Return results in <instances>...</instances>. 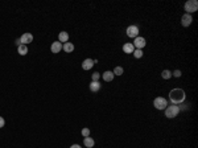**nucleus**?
Returning <instances> with one entry per match:
<instances>
[{"label": "nucleus", "instance_id": "nucleus-1", "mask_svg": "<svg viewBox=\"0 0 198 148\" xmlns=\"http://www.w3.org/2000/svg\"><path fill=\"white\" fill-rule=\"evenodd\" d=\"M185 98H186V95H185V91L182 90V89H172L171 91H169V101L172 102V104H181L184 103Z\"/></svg>", "mask_w": 198, "mask_h": 148}, {"label": "nucleus", "instance_id": "nucleus-2", "mask_svg": "<svg viewBox=\"0 0 198 148\" xmlns=\"http://www.w3.org/2000/svg\"><path fill=\"white\" fill-rule=\"evenodd\" d=\"M164 111H165V116H166V118H169V119L176 118V116L180 114V109H178V106H177V104H168V106H166V109H165Z\"/></svg>", "mask_w": 198, "mask_h": 148}, {"label": "nucleus", "instance_id": "nucleus-3", "mask_svg": "<svg viewBox=\"0 0 198 148\" xmlns=\"http://www.w3.org/2000/svg\"><path fill=\"white\" fill-rule=\"evenodd\" d=\"M184 8L186 11V13H189V15L194 13V12L198 11V1L197 0H187L186 3H185Z\"/></svg>", "mask_w": 198, "mask_h": 148}, {"label": "nucleus", "instance_id": "nucleus-4", "mask_svg": "<svg viewBox=\"0 0 198 148\" xmlns=\"http://www.w3.org/2000/svg\"><path fill=\"white\" fill-rule=\"evenodd\" d=\"M153 106H154V109H157V110H165L166 106H168V101H166L164 97H157L153 101Z\"/></svg>", "mask_w": 198, "mask_h": 148}, {"label": "nucleus", "instance_id": "nucleus-5", "mask_svg": "<svg viewBox=\"0 0 198 148\" xmlns=\"http://www.w3.org/2000/svg\"><path fill=\"white\" fill-rule=\"evenodd\" d=\"M126 33H127L128 37H131V39H136V37L139 36V27L138 25H129V27H127Z\"/></svg>", "mask_w": 198, "mask_h": 148}, {"label": "nucleus", "instance_id": "nucleus-6", "mask_svg": "<svg viewBox=\"0 0 198 148\" xmlns=\"http://www.w3.org/2000/svg\"><path fill=\"white\" fill-rule=\"evenodd\" d=\"M133 47H135V49H141L143 50V48L147 45V41L144 37H141V36H138L136 39H133Z\"/></svg>", "mask_w": 198, "mask_h": 148}, {"label": "nucleus", "instance_id": "nucleus-7", "mask_svg": "<svg viewBox=\"0 0 198 148\" xmlns=\"http://www.w3.org/2000/svg\"><path fill=\"white\" fill-rule=\"evenodd\" d=\"M20 41H21V44L22 45H28V44H30V42L33 41V35L32 33H24V35L20 37Z\"/></svg>", "mask_w": 198, "mask_h": 148}, {"label": "nucleus", "instance_id": "nucleus-8", "mask_svg": "<svg viewBox=\"0 0 198 148\" xmlns=\"http://www.w3.org/2000/svg\"><path fill=\"white\" fill-rule=\"evenodd\" d=\"M96 63V60H91V58H86L85 61L82 62V69L83 70H90V69H93V66Z\"/></svg>", "mask_w": 198, "mask_h": 148}, {"label": "nucleus", "instance_id": "nucleus-9", "mask_svg": "<svg viewBox=\"0 0 198 148\" xmlns=\"http://www.w3.org/2000/svg\"><path fill=\"white\" fill-rule=\"evenodd\" d=\"M192 23H193L192 15H189V13L182 15V17H181V24H182V27H189Z\"/></svg>", "mask_w": 198, "mask_h": 148}, {"label": "nucleus", "instance_id": "nucleus-10", "mask_svg": "<svg viewBox=\"0 0 198 148\" xmlns=\"http://www.w3.org/2000/svg\"><path fill=\"white\" fill-rule=\"evenodd\" d=\"M62 45L60 41H54L52 44V47H50V50H52V53H54V54H57V53H60L61 50H62Z\"/></svg>", "mask_w": 198, "mask_h": 148}, {"label": "nucleus", "instance_id": "nucleus-11", "mask_svg": "<svg viewBox=\"0 0 198 148\" xmlns=\"http://www.w3.org/2000/svg\"><path fill=\"white\" fill-rule=\"evenodd\" d=\"M133 50H135V47H133V44H132V42H127V44L123 45V52L127 53V54H132V53H133Z\"/></svg>", "mask_w": 198, "mask_h": 148}, {"label": "nucleus", "instance_id": "nucleus-12", "mask_svg": "<svg viewBox=\"0 0 198 148\" xmlns=\"http://www.w3.org/2000/svg\"><path fill=\"white\" fill-rule=\"evenodd\" d=\"M67 40H69V33L65 32V30H62V32H60V35H58V41L61 42V44H65V42H67Z\"/></svg>", "mask_w": 198, "mask_h": 148}, {"label": "nucleus", "instance_id": "nucleus-13", "mask_svg": "<svg viewBox=\"0 0 198 148\" xmlns=\"http://www.w3.org/2000/svg\"><path fill=\"white\" fill-rule=\"evenodd\" d=\"M83 144H85V147H87V148H93L94 145H95V140L90 136L83 137Z\"/></svg>", "mask_w": 198, "mask_h": 148}, {"label": "nucleus", "instance_id": "nucleus-14", "mask_svg": "<svg viewBox=\"0 0 198 148\" xmlns=\"http://www.w3.org/2000/svg\"><path fill=\"white\" fill-rule=\"evenodd\" d=\"M103 80L106 81V82H111V81L114 80V78H115V75H114V73L112 71H110V70H107V71H105V73H103Z\"/></svg>", "mask_w": 198, "mask_h": 148}, {"label": "nucleus", "instance_id": "nucleus-15", "mask_svg": "<svg viewBox=\"0 0 198 148\" xmlns=\"http://www.w3.org/2000/svg\"><path fill=\"white\" fill-rule=\"evenodd\" d=\"M90 90L93 91V93H96V91L100 90V83H99V81H91Z\"/></svg>", "mask_w": 198, "mask_h": 148}, {"label": "nucleus", "instance_id": "nucleus-16", "mask_svg": "<svg viewBox=\"0 0 198 148\" xmlns=\"http://www.w3.org/2000/svg\"><path fill=\"white\" fill-rule=\"evenodd\" d=\"M62 49L65 50L66 53H72V52H74V44H72V42H65V44L62 45Z\"/></svg>", "mask_w": 198, "mask_h": 148}, {"label": "nucleus", "instance_id": "nucleus-17", "mask_svg": "<svg viewBox=\"0 0 198 148\" xmlns=\"http://www.w3.org/2000/svg\"><path fill=\"white\" fill-rule=\"evenodd\" d=\"M17 52H19L20 56H25L28 53V47L27 45H20V47H17Z\"/></svg>", "mask_w": 198, "mask_h": 148}, {"label": "nucleus", "instance_id": "nucleus-18", "mask_svg": "<svg viewBox=\"0 0 198 148\" xmlns=\"http://www.w3.org/2000/svg\"><path fill=\"white\" fill-rule=\"evenodd\" d=\"M161 77L164 78V80H171V78H172V71L168 70V69H165V70H162Z\"/></svg>", "mask_w": 198, "mask_h": 148}, {"label": "nucleus", "instance_id": "nucleus-19", "mask_svg": "<svg viewBox=\"0 0 198 148\" xmlns=\"http://www.w3.org/2000/svg\"><path fill=\"white\" fill-rule=\"evenodd\" d=\"M112 73H114V75H118L119 77V75H121V74L124 73V69L121 68V66H116V68L112 70Z\"/></svg>", "mask_w": 198, "mask_h": 148}, {"label": "nucleus", "instance_id": "nucleus-20", "mask_svg": "<svg viewBox=\"0 0 198 148\" xmlns=\"http://www.w3.org/2000/svg\"><path fill=\"white\" fill-rule=\"evenodd\" d=\"M132 54H133V57H135V58H141L144 53H143V50H141V49H135Z\"/></svg>", "mask_w": 198, "mask_h": 148}, {"label": "nucleus", "instance_id": "nucleus-21", "mask_svg": "<svg viewBox=\"0 0 198 148\" xmlns=\"http://www.w3.org/2000/svg\"><path fill=\"white\" fill-rule=\"evenodd\" d=\"M82 136H83V137H87V136H90V128H87V127H85V128L82 130Z\"/></svg>", "mask_w": 198, "mask_h": 148}, {"label": "nucleus", "instance_id": "nucleus-22", "mask_svg": "<svg viewBox=\"0 0 198 148\" xmlns=\"http://www.w3.org/2000/svg\"><path fill=\"white\" fill-rule=\"evenodd\" d=\"M182 75V73H181V70H174L173 73H172V77H177V78H180Z\"/></svg>", "mask_w": 198, "mask_h": 148}, {"label": "nucleus", "instance_id": "nucleus-23", "mask_svg": "<svg viewBox=\"0 0 198 148\" xmlns=\"http://www.w3.org/2000/svg\"><path fill=\"white\" fill-rule=\"evenodd\" d=\"M91 78H93V81H98L99 78H100V74H99L98 71H95V73H93V75H91Z\"/></svg>", "mask_w": 198, "mask_h": 148}, {"label": "nucleus", "instance_id": "nucleus-24", "mask_svg": "<svg viewBox=\"0 0 198 148\" xmlns=\"http://www.w3.org/2000/svg\"><path fill=\"white\" fill-rule=\"evenodd\" d=\"M4 124H6V121H4L3 116H0V128H3Z\"/></svg>", "mask_w": 198, "mask_h": 148}, {"label": "nucleus", "instance_id": "nucleus-25", "mask_svg": "<svg viewBox=\"0 0 198 148\" xmlns=\"http://www.w3.org/2000/svg\"><path fill=\"white\" fill-rule=\"evenodd\" d=\"M70 148H82V147H81L79 144H73V145H72V147H70Z\"/></svg>", "mask_w": 198, "mask_h": 148}]
</instances>
